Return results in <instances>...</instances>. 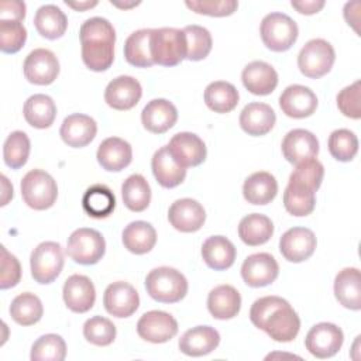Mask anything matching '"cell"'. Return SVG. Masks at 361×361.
<instances>
[{
  "instance_id": "49",
  "label": "cell",
  "mask_w": 361,
  "mask_h": 361,
  "mask_svg": "<svg viewBox=\"0 0 361 361\" xmlns=\"http://www.w3.org/2000/svg\"><path fill=\"white\" fill-rule=\"evenodd\" d=\"M27 39V30L21 21L0 20V49L4 54L18 52Z\"/></svg>"
},
{
  "instance_id": "9",
  "label": "cell",
  "mask_w": 361,
  "mask_h": 361,
  "mask_svg": "<svg viewBox=\"0 0 361 361\" xmlns=\"http://www.w3.org/2000/svg\"><path fill=\"white\" fill-rule=\"evenodd\" d=\"M106 252L104 237L94 228L82 227L75 230L66 244V254L76 264L94 265Z\"/></svg>"
},
{
  "instance_id": "55",
  "label": "cell",
  "mask_w": 361,
  "mask_h": 361,
  "mask_svg": "<svg viewBox=\"0 0 361 361\" xmlns=\"http://www.w3.org/2000/svg\"><path fill=\"white\" fill-rule=\"evenodd\" d=\"M66 6L75 8L76 11H85L87 8H92L94 6H97V1H65Z\"/></svg>"
},
{
  "instance_id": "44",
  "label": "cell",
  "mask_w": 361,
  "mask_h": 361,
  "mask_svg": "<svg viewBox=\"0 0 361 361\" xmlns=\"http://www.w3.org/2000/svg\"><path fill=\"white\" fill-rule=\"evenodd\" d=\"M183 34L186 38V59L202 61L210 54L213 39L209 30L202 25L192 24L183 28Z\"/></svg>"
},
{
  "instance_id": "43",
  "label": "cell",
  "mask_w": 361,
  "mask_h": 361,
  "mask_svg": "<svg viewBox=\"0 0 361 361\" xmlns=\"http://www.w3.org/2000/svg\"><path fill=\"white\" fill-rule=\"evenodd\" d=\"M31 144L30 138L24 131H13L4 141L3 159L4 164L11 169H18L27 164Z\"/></svg>"
},
{
  "instance_id": "10",
  "label": "cell",
  "mask_w": 361,
  "mask_h": 361,
  "mask_svg": "<svg viewBox=\"0 0 361 361\" xmlns=\"http://www.w3.org/2000/svg\"><path fill=\"white\" fill-rule=\"evenodd\" d=\"M344 341L341 329L333 323H317L306 334V350L316 358H330L338 353Z\"/></svg>"
},
{
  "instance_id": "32",
  "label": "cell",
  "mask_w": 361,
  "mask_h": 361,
  "mask_svg": "<svg viewBox=\"0 0 361 361\" xmlns=\"http://www.w3.org/2000/svg\"><path fill=\"white\" fill-rule=\"evenodd\" d=\"M278 193V182L269 172L259 171L250 175L243 185L244 199L251 204H268Z\"/></svg>"
},
{
  "instance_id": "46",
  "label": "cell",
  "mask_w": 361,
  "mask_h": 361,
  "mask_svg": "<svg viewBox=\"0 0 361 361\" xmlns=\"http://www.w3.org/2000/svg\"><path fill=\"white\" fill-rule=\"evenodd\" d=\"M327 145L331 157L340 162L351 161L358 152V138L347 128L334 130L329 137Z\"/></svg>"
},
{
  "instance_id": "1",
  "label": "cell",
  "mask_w": 361,
  "mask_h": 361,
  "mask_svg": "<svg viewBox=\"0 0 361 361\" xmlns=\"http://www.w3.org/2000/svg\"><path fill=\"white\" fill-rule=\"evenodd\" d=\"M250 320L278 343L292 341L300 330V319L296 310L279 296L257 299L250 309Z\"/></svg>"
},
{
  "instance_id": "53",
  "label": "cell",
  "mask_w": 361,
  "mask_h": 361,
  "mask_svg": "<svg viewBox=\"0 0 361 361\" xmlns=\"http://www.w3.org/2000/svg\"><path fill=\"white\" fill-rule=\"evenodd\" d=\"M25 18V3L20 0H7L0 3V20L23 21Z\"/></svg>"
},
{
  "instance_id": "18",
  "label": "cell",
  "mask_w": 361,
  "mask_h": 361,
  "mask_svg": "<svg viewBox=\"0 0 361 361\" xmlns=\"http://www.w3.org/2000/svg\"><path fill=\"white\" fill-rule=\"evenodd\" d=\"M279 107L288 117L306 118L316 111L317 97L307 86L290 85L281 93Z\"/></svg>"
},
{
  "instance_id": "42",
  "label": "cell",
  "mask_w": 361,
  "mask_h": 361,
  "mask_svg": "<svg viewBox=\"0 0 361 361\" xmlns=\"http://www.w3.org/2000/svg\"><path fill=\"white\" fill-rule=\"evenodd\" d=\"M8 310L11 319L20 326H32L38 323L44 313L41 299L31 292L17 295L11 300Z\"/></svg>"
},
{
  "instance_id": "3",
  "label": "cell",
  "mask_w": 361,
  "mask_h": 361,
  "mask_svg": "<svg viewBox=\"0 0 361 361\" xmlns=\"http://www.w3.org/2000/svg\"><path fill=\"white\" fill-rule=\"evenodd\" d=\"M148 295L161 303H176L188 293L185 275L171 267H158L148 272L145 278Z\"/></svg>"
},
{
  "instance_id": "48",
  "label": "cell",
  "mask_w": 361,
  "mask_h": 361,
  "mask_svg": "<svg viewBox=\"0 0 361 361\" xmlns=\"http://www.w3.org/2000/svg\"><path fill=\"white\" fill-rule=\"evenodd\" d=\"M324 176V168L316 158H309L296 164V168L289 175V180L317 190Z\"/></svg>"
},
{
  "instance_id": "16",
  "label": "cell",
  "mask_w": 361,
  "mask_h": 361,
  "mask_svg": "<svg viewBox=\"0 0 361 361\" xmlns=\"http://www.w3.org/2000/svg\"><path fill=\"white\" fill-rule=\"evenodd\" d=\"M173 159L183 168H193L204 162L207 149L203 140L193 133H178L166 145Z\"/></svg>"
},
{
  "instance_id": "17",
  "label": "cell",
  "mask_w": 361,
  "mask_h": 361,
  "mask_svg": "<svg viewBox=\"0 0 361 361\" xmlns=\"http://www.w3.org/2000/svg\"><path fill=\"white\" fill-rule=\"evenodd\" d=\"M171 226L180 233H195L202 228L206 220L203 206L190 197L175 200L168 210Z\"/></svg>"
},
{
  "instance_id": "27",
  "label": "cell",
  "mask_w": 361,
  "mask_h": 361,
  "mask_svg": "<svg viewBox=\"0 0 361 361\" xmlns=\"http://www.w3.org/2000/svg\"><path fill=\"white\" fill-rule=\"evenodd\" d=\"M276 121L275 111L267 103H248L240 114V127L248 135L259 137L268 134Z\"/></svg>"
},
{
  "instance_id": "35",
  "label": "cell",
  "mask_w": 361,
  "mask_h": 361,
  "mask_svg": "<svg viewBox=\"0 0 361 361\" xmlns=\"http://www.w3.org/2000/svg\"><path fill=\"white\" fill-rule=\"evenodd\" d=\"M274 234V224L269 217L261 213H251L241 219L238 224V237L250 247L262 245Z\"/></svg>"
},
{
  "instance_id": "40",
  "label": "cell",
  "mask_w": 361,
  "mask_h": 361,
  "mask_svg": "<svg viewBox=\"0 0 361 361\" xmlns=\"http://www.w3.org/2000/svg\"><path fill=\"white\" fill-rule=\"evenodd\" d=\"M121 197L128 210L144 212L151 202V188L147 179L140 173L130 175L121 185Z\"/></svg>"
},
{
  "instance_id": "21",
  "label": "cell",
  "mask_w": 361,
  "mask_h": 361,
  "mask_svg": "<svg viewBox=\"0 0 361 361\" xmlns=\"http://www.w3.org/2000/svg\"><path fill=\"white\" fill-rule=\"evenodd\" d=\"M178 110L166 99H154L145 104L141 111V123L144 128L152 134H164L175 126Z\"/></svg>"
},
{
  "instance_id": "11",
  "label": "cell",
  "mask_w": 361,
  "mask_h": 361,
  "mask_svg": "<svg viewBox=\"0 0 361 361\" xmlns=\"http://www.w3.org/2000/svg\"><path fill=\"white\" fill-rule=\"evenodd\" d=\"M138 336L149 343L161 344L173 338L178 333L175 317L162 310H149L144 313L137 323Z\"/></svg>"
},
{
  "instance_id": "33",
  "label": "cell",
  "mask_w": 361,
  "mask_h": 361,
  "mask_svg": "<svg viewBox=\"0 0 361 361\" xmlns=\"http://www.w3.org/2000/svg\"><path fill=\"white\" fill-rule=\"evenodd\" d=\"M121 240L124 247L130 252L135 255H142L154 248L157 243V231L152 224L137 220L126 226L121 234Z\"/></svg>"
},
{
  "instance_id": "30",
  "label": "cell",
  "mask_w": 361,
  "mask_h": 361,
  "mask_svg": "<svg viewBox=\"0 0 361 361\" xmlns=\"http://www.w3.org/2000/svg\"><path fill=\"white\" fill-rule=\"evenodd\" d=\"M151 168L157 182L166 189L180 185L186 178V168L173 159L166 145L155 151L151 159Z\"/></svg>"
},
{
  "instance_id": "38",
  "label": "cell",
  "mask_w": 361,
  "mask_h": 361,
  "mask_svg": "<svg viewBox=\"0 0 361 361\" xmlns=\"http://www.w3.org/2000/svg\"><path fill=\"white\" fill-rule=\"evenodd\" d=\"M82 206L90 217L106 219L116 207V196L106 185L96 183L86 189L82 197Z\"/></svg>"
},
{
  "instance_id": "12",
  "label": "cell",
  "mask_w": 361,
  "mask_h": 361,
  "mask_svg": "<svg viewBox=\"0 0 361 361\" xmlns=\"http://www.w3.org/2000/svg\"><path fill=\"white\" fill-rule=\"evenodd\" d=\"M23 71L30 83L39 86L51 85L59 75V61L52 51L37 48L27 55Z\"/></svg>"
},
{
  "instance_id": "45",
  "label": "cell",
  "mask_w": 361,
  "mask_h": 361,
  "mask_svg": "<svg viewBox=\"0 0 361 361\" xmlns=\"http://www.w3.org/2000/svg\"><path fill=\"white\" fill-rule=\"evenodd\" d=\"M66 357V344L59 334H44L31 347L30 358L32 361H63Z\"/></svg>"
},
{
  "instance_id": "41",
  "label": "cell",
  "mask_w": 361,
  "mask_h": 361,
  "mask_svg": "<svg viewBox=\"0 0 361 361\" xmlns=\"http://www.w3.org/2000/svg\"><path fill=\"white\" fill-rule=\"evenodd\" d=\"M283 206L286 212L296 217L310 214L316 206V192L303 185L288 182L283 192Z\"/></svg>"
},
{
  "instance_id": "13",
  "label": "cell",
  "mask_w": 361,
  "mask_h": 361,
  "mask_svg": "<svg viewBox=\"0 0 361 361\" xmlns=\"http://www.w3.org/2000/svg\"><path fill=\"white\" fill-rule=\"evenodd\" d=\"M317 245L314 233L306 227H292L279 240V251L289 262H303L309 259Z\"/></svg>"
},
{
  "instance_id": "29",
  "label": "cell",
  "mask_w": 361,
  "mask_h": 361,
  "mask_svg": "<svg viewBox=\"0 0 361 361\" xmlns=\"http://www.w3.org/2000/svg\"><path fill=\"white\" fill-rule=\"evenodd\" d=\"M207 309L217 320L233 319L241 309V296L234 286L219 285L209 292Z\"/></svg>"
},
{
  "instance_id": "39",
  "label": "cell",
  "mask_w": 361,
  "mask_h": 361,
  "mask_svg": "<svg viewBox=\"0 0 361 361\" xmlns=\"http://www.w3.org/2000/svg\"><path fill=\"white\" fill-rule=\"evenodd\" d=\"M151 28L137 30L124 42V58L135 68H149L154 65L149 48Z\"/></svg>"
},
{
  "instance_id": "57",
  "label": "cell",
  "mask_w": 361,
  "mask_h": 361,
  "mask_svg": "<svg viewBox=\"0 0 361 361\" xmlns=\"http://www.w3.org/2000/svg\"><path fill=\"white\" fill-rule=\"evenodd\" d=\"M110 3H111V4H114V6H117V7H120V8H130V7H135V6H138V4H140L138 1H137V3H134V1H133V3H130V4H127V3H124V4H123V3L113 1V0H111Z\"/></svg>"
},
{
  "instance_id": "14",
  "label": "cell",
  "mask_w": 361,
  "mask_h": 361,
  "mask_svg": "<svg viewBox=\"0 0 361 361\" xmlns=\"http://www.w3.org/2000/svg\"><path fill=\"white\" fill-rule=\"evenodd\" d=\"M103 305L107 313L114 317H130L140 306V296L133 285L124 281H117L106 288Z\"/></svg>"
},
{
  "instance_id": "6",
  "label": "cell",
  "mask_w": 361,
  "mask_h": 361,
  "mask_svg": "<svg viewBox=\"0 0 361 361\" xmlns=\"http://www.w3.org/2000/svg\"><path fill=\"white\" fill-rule=\"evenodd\" d=\"M259 34L264 45L274 52H285L298 39V24L283 13L267 14L259 27Z\"/></svg>"
},
{
  "instance_id": "56",
  "label": "cell",
  "mask_w": 361,
  "mask_h": 361,
  "mask_svg": "<svg viewBox=\"0 0 361 361\" xmlns=\"http://www.w3.org/2000/svg\"><path fill=\"white\" fill-rule=\"evenodd\" d=\"M1 180H3V188H4L3 199H1V206H6L7 202L13 197V186L8 183V179L4 175H1Z\"/></svg>"
},
{
  "instance_id": "47",
  "label": "cell",
  "mask_w": 361,
  "mask_h": 361,
  "mask_svg": "<svg viewBox=\"0 0 361 361\" xmlns=\"http://www.w3.org/2000/svg\"><path fill=\"white\" fill-rule=\"evenodd\" d=\"M116 326L113 322L103 316H93L83 324L85 338L99 347L110 345L116 338Z\"/></svg>"
},
{
  "instance_id": "28",
  "label": "cell",
  "mask_w": 361,
  "mask_h": 361,
  "mask_svg": "<svg viewBox=\"0 0 361 361\" xmlns=\"http://www.w3.org/2000/svg\"><path fill=\"white\" fill-rule=\"evenodd\" d=\"M334 296L345 309H361V275L358 268H344L336 275Z\"/></svg>"
},
{
  "instance_id": "26",
  "label": "cell",
  "mask_w": 361,
  "mask_h": 361,
  "mask_svg": "<svg viewBox=\"0 0 361 361\" xmlns=\"http://www.w3.org/2000/svg\"><path fill=\"white\" fill-rule=\"evenodd\" d=\"M100 166L109 172H120L131 164L133 148L118 137H109L100 142L96 154Z\"/></svg>"
},
{
  "instance_id": "2",
  "label": "cell",
  "mask_w": 361,
  "mask_h": 361,
  "mask_svg": "<svg viewBox=\"0 0 361 361\" xmlns=\"http://www.w3.org/2000/svg\"><path fill=\"white\" fill-rule=\"evenodd\" d=\"M82 61L94 72L107 71L114 61L116 31L103 17L87 18L79 30Z\"/></svg>"
},
{
  "instance_id": "51",
  "label": "cell",
  "mask_w": 361,
  "mask_h": 361,
  "mask_svg": "<svg viewBox=\"0 0 361 361\" xmlns=\"http://www.w3.org/2000/svg\"><path fill=\"white\" fill-rule=\"evenodd\" d=\"M360 90H361V82L355 80L353 85L344 87L337 94V99H336L337 107L348 118L358 120L361 117Z\"/></svg>"
},
{
  "instance_id": "4",
  "label": "cell",
  "mask_w": 361,
  "mask_h": 361,
  "mask_svg": "<svg viewBox=\"0 0 361 361\" xmlns=\"http://www.w3.org/2000/svg\"><path fill=\"white\" fill-rule=\"evenodd\" d=\"M151 56L154 63L175 66L186 59V38L183 30L164 27L151 28Z\"/></svg>"
},
{
  "instance_id": "34",
  "label": "cell",
  "mask_w": 361,
  "mask_h": 361,
  "mask_svg": "<svg viewBox=\"0 0 361 361\" xmlns=\"http://www.w3.org/2000/svg\"><path fill=\"white\" fill-rule=\"evenodd\" d=\"M23 114L31 127L42 130L54 124L56 117V106L49 96L38 93L25 100Z\"/></svg>"
},
{
  "instance_id": "8",
  "label": "cell",
  "mask_w": 361,
  "mask_h": 361,
  "mask_svg": "<svg viewBox=\"0 0 361 361\" xmlns=\"http://www.w3.org/2000/svg\"><path fill=\"white\" fill-rule=\"evenodd\" d=\"M63 262V250L61 244L55 241H44L31 252V275L34 281L41 285L51 283L59 276Z\"/></svg>"
},
{
  "instance_id": "23",
  "label": "cell",
  "mask_w": 361,
  "mask_h": 361,
  "mask_svg": "<svg viewBox=\"0 0 361 361\" xmlns=\"http://www.w3.org/2000/svg\"><path fill=\"white\" fill-rule=\"evenodd\" d=\"M97 133L96 121L86 114L75 113L63 118L59 134L62 141L72 148L86 147L93 141Z\"/></svg>"
},
{
  "instance_id": "5",
  "label": "cell",
  "mask_w": 361,
  "mask_h": 361,
  "mask_svg": "<svg viewBox=\"0 0 361 361\" xmlns=\"http://www.w3.org/2000/svg\"><path fill=\"white\" fill-rule=\"evenodd\" d=\"M20 188L23 200L34 210H47L52 207L58 197L56 182L42 169H32L27 172Z\"/></svg>"
},
{
  "instance_id": "7",
  "label": "cell",
  "mask_w": 361,
  "mask_h": 361,
  "mask_svg": "<svg viewBox=\"0 0 361 361\" xmlns=\"http://www.w3.org/2000/svg\"><path fill=\"white\" fill-rule=\"evenodd\" d=\"M336 61V52L330 42L323 38H314L307 41L299 55L298 66L302 75L310 79H319L327 75Z\"/></svg>"
},
{
  "instance_id": "37",
  "label": "cell",
  "mask_w": 361,
  "mask_h": 361,
  "mask_svg": "<svg viewBox=\"0 0 361 361\" xmlns=\"http://www.w3.org/2000/svg\"><path fill=\"white\" fill-rule=\"evenodd\" d=\"M238 99V90L230 82L216 80L204 89V103L214 113H230L237 107Z\"/></svg>"
},
{
  "instance_id": "50",
  "label": "cell",
  "mask_w": 361,
  "mask_h": 361,
  "mask_svg": "<svg viewBox=\"0 0 361 361\" xmlns=\"http://www.w3.org/2000/svg\"><path fill=\"white\" fill-rule=\"evenodd\" d=\"M185 4L192 11L210 17L231 16L238 7L235 0H188Z\"/></svg>"
},
{
  "instance_id": "25",
  "label": "cell",
  "mask_w": 361,
  "mask_h": 361,
  "mask_svg": "<svg viewBox=\"0 0 361 361\" xmlns=\"http://www.w3.org/2000/svg\"><path fill=\"white\" fill-rule=\"evenodd\" d=\"M220 343L219 331L212 326H196L189 329L179 338V350L189 357L210 354Z\"/></svg>"
},
{
  "instance_id": "31",
  "label": "cell",
  "mask_w": 361,
  "mask_h": 361,
  "mask_svg": "<svg viewBox=\"0 0 361 361\" xmlns=\"http://www.w3.org/2000/svg\"><path fill=\"white\" fill-rule=\"evenodd\" d=\"M235 255L234 244L223 235H212L202 245V258L214 271L228 269L234 264Z\"/></svg>"
},
{
  "instance_id": "15",
  "label": "cell",
  "mask_w": 361,
  "mask_h": 361,
  "mask_svg": "<svg viewBox=\"0 0 361 361\" xmlns=\"http://www.w3.org/2000/svg\"><path fill=\"white\" fill-rule=\"evenodd\" d=\"M279 274L276 259L268 252H257L247 257L241 265L243 281L251 288L271 285Z\"/></svg>"
},
{
  "instance_id": "24",
  "label": "cell",
  "mask_w": 361,
  "mask_h": 361,
  "mask_svg": "<svg viewBox=\"0 0 361 361\" xmlns=\"http://www.w3.org/2000/svg\"><path fill=\"white\" fill-rule=\"evenodd\" d=\"M241 80L244 87L257 96L272 93L278 85V73L264 61H252L243 69Z\"/></svg>"
},
{
  "instance_id": "36",
  "label": "cell",
  "mask_w": 361,
  "mask_h": 361,
  "mask_svg": "<svg viewBox=\"0 0 361 361\" xmlns=\"http://www.w3.org/2000/svg\"><path fill=\"white\" fill-rule=\"evenodd\" d=\"M34 25L41 37L47 39H58L68 28V18L58 6L45 4L35 11Z\"/></svg>"
},
{
  "instance_id": "52",
  "label": "cell",
  "mask_w": 361,
  "mask_h": 361,
  "mask_svg": "<svg viewBox=\"0 0 361 361\" xmlns=\"http://www.w3.org/2000/svg\"><path fill=\"white\" fill-rule=\"evenodd\" d=\"M21 279V267L18 259L10 254L4 245H1V275L0 288L8 289L16 286Z\"/></svg>"
},
{
  "instance_id": "22",
  "label": "cell",
  "mask_w": 361,
  "mask_h": 361,
  "mask_svg": "<svg viewBox=\"0 0 361 361\" xmlns=\"http://www.w3.org/2000/svg\"><path fill=\"white\" fill-rule=\"evenodd\" d=\"M282 154L290 164L316 158L319 154V141L316 135L303 128L290 130L282 140Z\"/></svg>"
},
{
  "instance_id": "19",
  "label": "cell",
  "mask_w": 361,
  "mask_h": 361,
  "mask_svg": "<svg viewBox=\"0 0 361 361\" xmlns=\"http://www.w3.org/2000/svg\"><path fill=\"white\" fill-rule=\"evenodd\" d=\"M142 96V87L140 82L127 75L114 78L104 90L106 103L114 110H130L140 102Z\"/></svg>"
},
{
  "instance_id": "54",
  "label": "cell",
  "mask_w": 361,
  "mask_h": 361,
  "mask_svg": "<svg viewBox=\"0 0 361 361\" xmlns=\"http://www.w3.org/2000/svg\"><path fill=\"white\" fill-rule=\"evenodd\" d=\"M324 0H302V1H290V6L298 10L300 14L312 16L319 13L324 7Z\"/></svg>"
},
{
  "instance_id": "20",
  "label": "cell",
  "mask_w": 361,
  "mask_h": 361,
  "mask_svg": "<svg viewBox=\"0 0 361 361\" xmlns=\"http://www.w3.org/2000/svg\"><path fill=\"white\" fill-rule=\"evenodd\" d=\"M62 296L69 310L75 313H86L93 307L96 300L94 285L87 276L73 274L65 281Z\"/></svg>"
}]
</instances>
